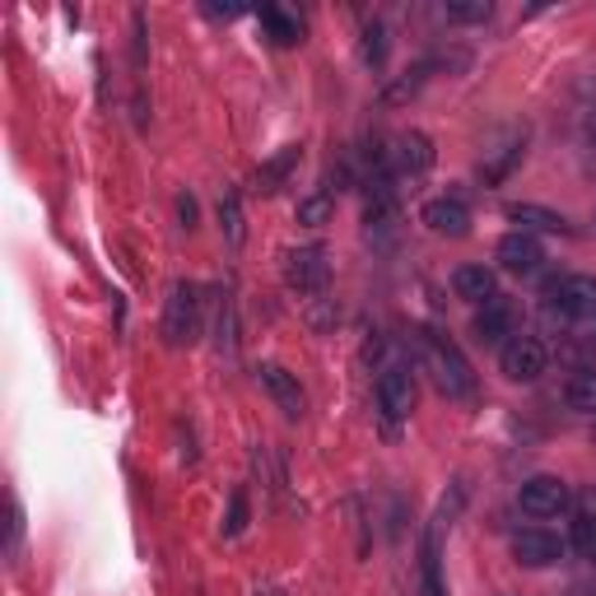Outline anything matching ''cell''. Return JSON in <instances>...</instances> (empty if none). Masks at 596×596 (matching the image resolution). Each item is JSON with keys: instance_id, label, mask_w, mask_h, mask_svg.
<instances>
[{"instance_id": "cell-1", "label": "cell", "mask_w": 596, "mask_h": 596, "mask_svg": "<svg viewBox=\"0 0 596 596\" xmlns=\"http://www.w3.org/2000/svg\"><path fill=\"white\" fill-rule=\"evenodd\" d=\"M425 363L433 368L438 392L470 396V388H476V378H470V363L462 359V349L452 345L448 336H433V331H425Z\"/></svg>"}, {"instance_id": "cell-2", "label": "cell", "mask_w": 596, "mask_h": 596, "mask_svg": "<svg viewBox=\"0 0 596 596\" xmlns=\"http://www.w3.org/2000/svg\"><path fill=\"white\" fill-rule=\"evenodd\" d=\"M546 345H540L536 336H513L503 345V355H499V363H503V373H508V382H536L540 373H546Z\"/></svg>"}, {"instance_id": "cell-3", "label": "cell", "mask_w": 596, "mask_h": 596, "mask_svg": "<svg viewBox=\"0 0 596 596\" xmlns=\"http://www.w3.org/2000/svg\"><path fill=\"white\" fill-rule=\"evenodd\" d=\"M550 303L564 312V318H573V322L596 318V279H592V275L559 279V285H550Z\"/></svg>"}, {"instance_id": "cell-4", "label": "cell", "mask_w": 596, "mask_h": 596, "mask_svg": "<svg viewBox=\"0 0 596 596\" xmlns=\"http://www.w3.org/2000/svg\"><path fill=\"white\" fill-rule=\"evenodd\" d=\"M522 508L532 517H559L569 508V485L559 476H532L522 485Z\"/></svg>"}, {"instance_id": "cell-5", "label": "cell", "mask_w": 596, "mask_h": 596, "mask_svg": "<svg viewBox=\"0 0 596 596\" xmlns=\"http://www.w3.org/2000/svg\"><path fill=\"white\" fill-rule=\"evenodd\" d=\"M285 275H289V285H294V289L322 294V289H326V279H331L326 252H322V248H298V252H289V266H285Z\"/></svg>"}, {"instance_id": "cell-6", "label": "cell", "mask_w": 596, "mask_h": 596, "mask_svg": "<svg viewBox=\"0 0 596 596\" xmlns=\"http://www.w3.org/2000/svg\"><path fill=\"white\" fill-rule=\"evenodd\" d=\"M164 331L172 345H187L196 336V289L191 285H172V298H168V312H164Z\"/></svg>"}, {"instance_id": "cell-7", "label": "cell", "mask_w": 596, "mask_h": 596, "mask_svg": "<svg viewBox=\"0 0 596 596\" xmlns=\"http://www.w3.org/2000/svg\"><path fill=\"white\" fill-rule=\"evenodd\" d=\"M378 406L388 410V419H406L415 410V378L406 368H388L378 382Z\"/></svg>"}, {"instance_id": "cell-8", "label": "cell", "mask_w": 596, "mask_h": 596, "mask_svg": "<svg viewBox=\"0 0 596 596\" xmlns=\"http://www.w3.org/2000/svg\"><path fill=\"white\" fill-rule=\"evenodd\" d=\"M499 261H503V271H513V275H536L540 271V261H546V252H540V242L532 234H508L499 242Z\"/></svg>"}, {"instance_id": "cell-9", "label": "cell", "mask_w": 596, "mask_h": 596, "mask_svg": "<svg viewBox=\"0 0 596 596\" xmlns=\"http://www.w3.org/2000/svg\"><path fill=\"white\" fill-rule=\"evenodd\" d=\"M559 555H564V546H559V536H550V532H517L513 536V559L527 569H550Z\"/></svg>"}, {"instance_id": "cell-10", "label": "cell", "mask_w": 596, "mask_h": 596, "mask_svg": "<svg viewBox=\"0 0 596 596\" xmlns=\"http://www.w3.org/2000/svg\"><path fill=\"white\" fill-rule=\"evenodd\" d=\"M257 373H261V388H266V392L275 396V406L285 410L289 419L303 415V388H298V382H294V373H285V368H279V363H261Z\"/></svg>"}, {"instance_id": "cell-11", "label": "cell", "mask_w": 596, "mask_h": 596, "mask_svg": "<svg viewBox=\"0 0 596 596\" xmlns=\"http://www.w3.org/2000/svg\"><path fill=\"white\" fill-rule=\"evenodd\" d=\"M425 224L433 234H448V238H462L470 229V210L457 196H438L425 205Z\"/></svg>"}, {"instance_id": "cell-12", "label": "cell", "mask_w": 596, "mask_h": 596, "mask_svg": "<svg viewBox=\"0 0 596 596\" xmlns=\"http://www.w3.org/2000/svg\"><path fill=\"white\" fill-rule=\"evenodd\" d=\"M470 331H476V341H485V345H508V336H513V308L499 303V298H489V303L476 312Z\"/></svg>"}, {"instance_id": "cell-13", "label": "cell", "mask_w": 596, "mask_h": 596, "mask_svg": "<svg viewBox=\"0 0 596 596\" xmlns=\"http://www.w3.org/2000/svg\"><path fill=\"white\" fill-rule=\"evenodd\" d=\"M452 289H457V298H466V303H489L494 298V271L489 266H457V275H452Z\"/></svg>"}, {"instance_id": "cell-14", "label": "cell", "mask_w": 596, "mask_h": 596, "mask_svg": "<svg viewBox=\"0 0 596 596\" xmlns=\"http://www.w3.org/2000/svg\"><path fill=\"white\" fill-rule=\"evenodd\" d=\"M433 164V145H429V135H419V131H410V135H401L396 140V168L401 172H425Z\"/></svg>"}, {"instance_id": "cell-15", "label": "cell", "mask_w": 596, "mask_h": 596, "mask_svg": "<svg viewBox=\"0 0 596 596\" xmlns=\"http://www.w3.org/2000/svg\"><path fill=\"white\" fill-rule=\"evenodd\" d=\"M508 219H513V224H522V234H527V229L564 234V229H569V224H564V215H555V210H546V205H508Z\"/></svg>"}, {"instance_id": "cell-16", "label": "cell", "mask_w": 596, "mask_h": 596, "mask_svg": "<svg viewBox=\"0 0 596 596\" xmlns=\"http://www.w3.org/2000/svg\"><path fill=\"white\" fill-rule=\"evenodd\" d=\"M564 396H569V406H573V410H583V415L596 410V373H592V368H583V373H573V378H569Z\"/></svg>"}, {"instance_id": "cell-17", "label": "cell", "mask_w": 596, "mask_h": 596, "mask_svg": "<svg viewBox=\"0 0 596 596\" xmlns=\"http://www.w3.org/2000/svg\"><path fill=\"white\" fill-rule=\"evenodd\" d=\"M261 20H266V28L275 33V43H279V47L303 43V38H298V33H303V28H298V20H285V14H279V10H266V14H261Z\"/></svg>"}, {"instance_id": "cell-18", "label": "cell", "mask_w": 596, "mask_h": 596, "mask_svg": "<svg viewBox=\"0 0 596 596\" xmlns=\"http://www.w3.org/2000/svg\"><path fill=\"white\" fill-rule=\"evenodd\" d=\"M331 210H336V201H331L326 191H322V196H308L303 205H298V224H312V229H318V224L331 219Z\"/></svg>"}, {"instance_id": "cell-19", "label": "cell", "mask_w": 596, "mask_h": 596, "mask_svg": "<svg viewBox=\"0 0 596 596\" xmlns=\"http://www.w3.org/2000/svg\"><path fill=\"white\" fill-rule=\"evenodd\" d=\"M448 20L480 24V20H489V0H452V5H448Z\"/></svg>"}, {"instance_id": "cell-20", "label": "cell", "mask_w": 596, "mask_h": 596, "mask_svg": "<svg viewBox=\"0 0 596 596\" xmlns=\"http://www.w3.org/2000/svg\"><path fill=\"white\" fill-rule=\"evenodd\" d=\"M294 159H298V150H285V154H279V159H271L266 168H261L257 172V182H261V191H275V182L279 178H285V172L294 168Z\"/></svg>"}, {"instance_id": "cell-21", "label": "cell", "mask_w": 596, "mask_h": 596, "mask_svg": "<svg viewBox=\"0 0 596 596\" xmlns=\"http://www.w3.org/2000/svg\"><path fill=\"white\" fill-rule=\"evenodd\" d=\"M573 546H577V555L596 559V513H587V517L573 522Z\"/></svg>"}, {"instance_id": "cell-22", "label": "cell", "mask_w": 596, "mask_h": 596, "mask_svg": "<svg viewBox=\"0 0 596 596\" xmlns=\"http://www.w3.org/2000/svg\"><path fill=\"white\" fill-rule=\"evenodd\" d=\"M219 219H224V229H229V238L238 242V238H242V219H238V201H234V196L219 201Z\"/></svg>"}, {"instance_id": "cell-23", "label": "cell", "mask_w": 596, "mask_h": 596, "mask_svg": "<svg viewBox=\"0 0 596 596\" xmlns=\"http://www.w3.org/2000/svg\"><path fill=\"white\" fill-rule=\"evenodd\" d=\"M242 522H248V503H242V494L234 499V517H229V532H242Z\"/></svg>"}, {"instance_id": "cell-24", "label": "cell", "mask_w": 596, "mask_h": 596, "mask_svg": "<svg viewBox=\"0 0 596 596\" xmlns=\"http://www.w3.org/2000/svg\"><path fill=\"white\" fill-rule=\"evenodd\" d=\"M178 210H182V219H187V229H191V219H196V205H191V196H182Z\"/></svg>"}]
</instances>
